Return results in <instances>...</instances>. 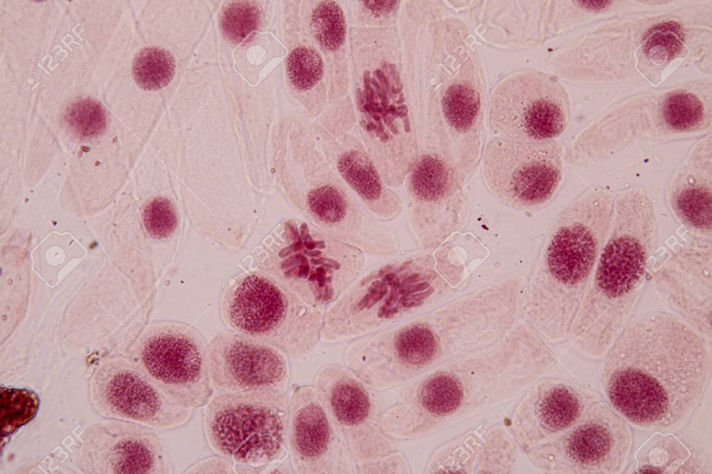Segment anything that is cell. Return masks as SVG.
Here are the masks:
<instances>
[{
	"mask_svg": "<svg viewBox=\"0 0 712 474\" xmlns=\"http://www.w3.org/2000/svg\"><path fill=\"white\" fill-rule=\"evenodd\" d=\"M604 355L601 381L608 400L624 419L645 428L683 423L711 375L706 339L664 312L629 320Z\"/></svg>",
	"mask_w": 712,
	"mask_h": 474,
	"instance_id": "cell-1",
	"label": "cell"
},
{
	"mask_svg": "<svg viewBox=\"0 0 712 474\" xmlns=\"http://www.w3.org/2000/svg\"><path fill=\"white\" fill-rule=\"evenodd\" d=\"M656 243L654 206L632 187L615 198L608 234L572 325L574 344L592 358L605 354L639 300Z\"/></svg>",
	"mask_w": 712,
	"mask_h": 474,
	"instance_id": "cell-2",
	"label": "cell"
},
{
	"mask_svg": "<svg viewBox=\"0 0 712 474\" xmlns=\"http://www.w3.org/2000/svg\"><path fill=\"white\" fill-rule=\"evenodd\" d=\"M613 217L607 203L581 195L558 213L551 225L529 301L538 302L556 338L570 334Z\"/></svg>",
	"mask_w": 712,
	"mask_h": 474,
	"instance_id": "cell-3",
	"label": "cell"
},
{
	"mask_svg": "<svg viewBox=\"0 0 712 474\" xmlns=\"http://www.w3.org/2000/svg\"><path fill=\"white\" fill-rule=\"evenodd\" d=\"M445 288L429 254L391 260L360 275L324 312L321 340L375 332L435 304Z\"/></svg>",
	"mask_w": 712,
	"mask_h": 474,
	"instance_id": "cell-4",
	"label": "cell"
},
{
	"mask_svg": "<svg viewBox=\"0 0 712 474\" xmlns=\"http://www.w3.org/2000/svg\"><path fill=\"white\" fill-rule=\"evenodd\" d=\"M290 399L267 388L216 392L204 409V430L217 455L232 460L235 473H264L289 450Z\"/></svg>",
	"mask_w": 712,
	"mask_h": 474,
	"instance_id": "cell-5",
	"label": "cell"
},
{
	"mask_svg": "<svg viewBox=\"0 0 712 474\" xmlns=\"http://www.w3.org/2000/svg\"><path fill=\"white\" fill-rule=\"evenodd\" d=\"M221 313L234 331L293 357L315 348L321 340L324 316V311L307 304L261 270L243 274L227 286Z\"/></svg>",
	"mask_w": 712,
	"mask_h": 474,
	"instance_id": "cell-6",
	"label": "cell"
},
{
	"mask_svg": "<svg viewBox=\"0 0 712 474\" xmlns=\"http://www.w3.org/2000/svg\"><path fill=\"white\" fill-rule=\"evenodd\" d=\"M288 245L267 275L311 307L327 309L357 279L364 268L362 251L313 225H286Z\"/></svg>",
	"mask_w": 712,
	"mask_h": 474,
	"instance_id": "cell-7",
	"label": "cell"
},
{
	"mask_svg": "<svg viewBox=\"0 0 712 474\" xmlns=\"http://www.w3.org/2000/svg\"><path fill=\"white\" fill-rule=\"evenodd\" d=\"M136 364L175 404L195 409L212 395L208 346L193 326L177 321L152 325L138 346Z\"/></svg>",
	"mask_w": 712,
	"mask_h": 474,
	"instance_id": "cell-8",
	"label": "cell"
},
{
	"mask_svg": "<svg viewBox=\"0 0 712 474\" xmlns=\"http://www.w3.org/2000/svg\"><path fill=\"white\" fill-rule=\"evenodd\" d=\"M561 150L552 141L523 142L495 138L485 152L482 173L498 199L519 210L545 206L563 177Z\"/></svg>",
	"mask_w": 712,
	"mask_h": 474,
	"instance_id": "cell-9",
	"label": "cell"
},
{
	"mask_svg": "<svg viewBox=\"0 0 712 474\" xmlns=\"http://www.w3.org/2000/svg\"><path fill=\"white\" fill-rule=\"evenodd\" d=\"M560 94L557 83L540 72H525L507 79L491 98V130L499 138L523 142L558 137L568 120L567 107Z\"/></svg>",
	"mask_w": 712,
	"mask_h": 474,
	"instance_id": "cell-10",
	"label": "cell"
},
{
	"mask_svg": "<svg viewBox=\"0 0 712 474\" xmlns=\"http://www.w3.org/2000/svg\"><path fill=\"white\" fill-rule=\"evenodd\" d=\"M314 386L344 436L355 466L399 450L396 439L381 425L383 409L375 390L345 366H323L315 376Z\"/></svg>",
	"mask_w": 712,
	"mask_h": 474,
	"instance_id": "cell-11",
	"label": "cell"
},
{
	"mask_svg": "<svg viewBox=\"0 0 712 474\" xmlns=\"http://www.w3.org/2000/svg\"><path fill=\"white\" fill-rule=\"evenodd\" d=\"M95 410L105 418L172 429L189 421L193 410L175 404L136 365L115 361L102 365L89 381Z\"/></svg>",
	"mask_w": 712,
	"mask_h": 474,
	"instance_id": "cell-12",
	"label": "cell"
},
{
	"mask_svg": "<svg viewBox=\"0 0 712 474\" xmlns=\"http://www.w3.org/2000/svg\"><path fill=\"white\" fill-rule=\"evenodd\" d=\"M76 454L81 472L90 474H170L165 444L152 427L106 418L90 425Z\"/></svg>",
	"mask_w": 712,
	"mask_h": 474,
	"instance_id": "cell-13",
	"label": "cell"
},
{
	"mask_svg": "<svg viewBox=\"0 0 712 474\" xmlns=\"http://www.w3.org/2000/svg\"><path fill=\"white\" fill-rule=\"evenodd\" d=\"M288 443L296 473H355V464L344 436L314 386H294Z\"/></svg>",
	"mask_w": 712,
	"mask_h": 474,
	"instance_id": "cell-14",
	"label": "cell"
},
{
	"mask_svg": "<svg viewBox=\"0 0 712 474\" xmlns=\"http://www.w3.org/2000/svg\"><path fill=\"white\" fill-rule=\"evenodd\" d=\"M410 189L413 198L411 222L423 248L434 250L463 229L468 215L467 193L439 158L423 154L415 161Z\"/></svg>",
	"mask_w": 712,
	"mask_h": 474,
	"instance_id": "cell-15",
	"label": "cell"
},
{
	"mask_svg": "<svg viewBox=\"0 0 712 474\" xmlns=\"http://www.w3.org/2000/svg\"><path fill=\"white\" fill-rule=\"evenodd\" d=\"M211 384L216 392L274 388L286 391L289 366L285 354L249 335L222 332L208 345Z\"/></svg>",
	"mask_w": 712,
	"mask_h": 474,
	"instance_id": "cell-16",
	"label": "cell"
},
{
	"mask_svg": "<svg viewBox=\"0 0 712 474\" xmlns=\"http://www.w3.org/2000/svg\"><path fill=\"white\" fill-rule=\"evenodd\" d=\"M711 239L696 238L656 271L653 280L668 305L711 338Z\"/></svg>",
	"mask_w": 712,
	"mask_h": 474,
	"instance_id": "cell-17",
	"label": "cell"
},
{
	"mask_svg": "<svg viewBox=\"0 0 712 474\" xmlns=\"http://www.w3.org/2000/svg\"><path fill=\"white\" fill-rule=\"evenodd\" d=\"M565 436L563 450L574 473H619L632 444L631 430L605 403L594 402Z\"/></svg>",
	"mask_w": 712,
	"mask_h": 474,
	"instance_id": "cell-18",
	"label": "cell"
},
{
	"mask_svg": "<svg viewBox=\"0 0 712 474\" xmlns=\"http://www.w3.org/2000/svg\"><path fill=\"white\" fill-rule=\"evenodd\" d=\"M677 220L697 238L711 239L712 165L711 156L697 153L675 172L667 189Z\"/></svg>",
	"mask_w": 712,
	"mask_h": 474,
	"instance_id": "cell-19",
	"label": "cell"
},
{
	"mask_svg": "<svg viewBox=\"0 0 712 474\" xmlns=\"http://www.w3.org/2000/svg\"><path fill=\"white\" fill-rule=\"evenodd\" d=\"M638 473H709L705 455L674 434H654L636 452Z\"/></svg>",
	"mask_w": 712,
	"mask_h": 474,
	"instance_id": "cell-20",
	"label": "cell"
},
{
	"mask_svg": "<svg viewBox=\"0 0 712 474\" xmlns=\"http://www.w3.org/2000/svg\"><path fill=\"white\" fill-rule=\"evenodd\" d=\"M597 400L583 389L556 384L547 391L539 404L540 419L551 432L570 428Z\"/></svg>",
	"mask_w": 712,
	"mask_h": 474,
	"instance_id": "cell-21",
	"label": "cell"
},
{
	"mask_svg": "<svg viewBox=\"0 0 712 474\" xmlns=\"http://www.w3.org/2000/svg\"><path fill=\"white\" fill-rule=\"evenodd\" d=\"M337 168L343 179L365 201L375 203L380 198L384 187L366 153L346 152L339 158Z\"/></svg>",
	"mask_w": 712,
	"mask_h": 474,
	"instance_id": "cell-22",
	"label": "cell"
},
{
	"mask_svg": "<svg viewBox=\"0 0 712 474\" xmlns=\"http://www.w3.org/2000/svg\"><path fill=\"white\" fill-rule=\"evenodd\" d=\"M175 74V59L165 49L145 47L134 58L132 75L136 84L143 90L162 89L170 83Z\"/></svg>",
	"mask_w": 712,
	"mask_h": 474,
	"instance_id": "cell-23",
	"label": "cell"
},
{
	"mask_svg": "<svg viewBox=\"0 0 712 474\" xmlns=\"http://www.w3.org/2000/svg\"><path fill=\"white\" fill-rule=\"evenodd\" d=\"M40 406L38 395L28 389L1 388V438L15 432L31 420Z\"/></svg>",
	"mask_w": 712,
	"mask_h": 474,
	"instance_id": "cell-24",
	"label": "cell"
},
{
	"mask_svg": "<svg viewBox=\"0 0 712 474\" xmlns=\"http://www.w3.org/2000/svg\"><path fill=\"white\" fill-rule=\"evenodd\" d=\"M310 29L325 49L334 51L341 47L346 39V24L338 3L334 1H320L312 10Z\"/></svg>",
	"mask_w": 712,
	"mask_h": 474,
	"instance_id": "cell-25",
	"label": "cell"
},
{
	"mask_svg": "<svg viewBox=\"0 0 712 474\" xmlns=\"http://www.w3.org/2000/svg\"><path fill=\"white\" fill-rule=\"evenodd\" d=\"M665 124L676 131H690L699 128L706 119L702 102L688 92H676L668 95L661 108Z\"/></svg>",
	"mask_w": 712,
	"mask_h": 474,
	"instance_id": "cell-26",
	"label": "cell"
},
{
	"mask_svg": "<svg viewBox=\"0 0 712 474\" xmlns=\"http://www.w3.org/2000/svg\"><path fill=\"white\" fill-rule=\"evenodd\" d=\"M68 127L83 138L102 134L106 127V112L102 105L90 98H81L72 102L64 116Z\"/></svg>",
	"mask_w": 712,
	"mask_h": 474,
	"instance_id": "cell-27",
	"label": "cell"
},
{
	"mask_svg": "<svg viewBox=\"0 0 712 474\" xmlns=\"http://www.w3.org/2000/svg\"><path fill=\"white\" fill-rule=\"evenodd\" d=\"M286 71L293 86L300 90H308L321 79L323 63L314 49L300 46L289 55Z\"/></svg>",
	"mask_w": 712,
	"mask_h": 474,
	"instance_id": "cell-28",
	"label": "cell"
},
{
	"mask_svg": "<svg viewBox=\"0 0 712 474\" xmlns=\"http://www.w3.org/2000/svg\"><path fill=\"white\" fill-rule=\"evenodd\" d=\"M259 21L257 6L250 1H234L222 10L221 28L231 42L238 43L256 29Z\"/></svg>",
	"mask_w": 712,
	"mask_h": 474,
	"instance_id": "cell-29",
	"label": "cell"
},
{
	"mask_svg": "<svg viewBox=\"0 0 712 474\" xmlns=\"http://www.w3.org/2000/svg\"><path fill=\"white\" fill-rule=\"evenodd\" d=\"M143 217L147 231L157 239L170 236L178 224L173 204L163 197H156L149 202L144 208Z\"/></svg>",
	"mask_w": 712,
	"mask_h": 474,
	"instance_id": "cell-30",
	"label": "cell"
},
{
	"mask_svg": "<svg viewBox=\"0 0 712 474\" xmlns=\"http://www.w3.org/2000/svg\"><path fill=\"white\" fill-rule=\"evenodd\" d=\"M407 460L400 452L396 451L375 460L355 466V473H409Z\"/></svg>",
	"mask_w": 712,
	"mask_h": 474,
	"instance_id": "cell-31",
	"label": "cell"
},
{
	"mask_svg": "<svg viewBox=\"0 0 712 474\" xmlns=\"http://www.w3.org/2000/svg\"><path fill=\"white\" fill-rule=\"evenodd\" d=\"M234 462L225 457L218 455L199 461L188 468L186 473H234Z\"/></svg>",
	"mask_w": 712,
	"mask_h": 474,
	"instance_id": "cell-32",
	"label": "cell"
},
{
	"mask_svg": "<svg viewBox=\"0 0 712 474\" xmlns=\"http://www.w3.org/2000/svg\"><path fill=\"white\" fill-rule=\"evenodd\" d=\"M362 2L369 10L378 13L389 12L394 9L398 3L396 1H364Z\"/></svg>",
	"mask_w": 712,
	"mask_h": 474,
	"instance_id": "cell-33",
	"label": "cell"
}]
</instances>
